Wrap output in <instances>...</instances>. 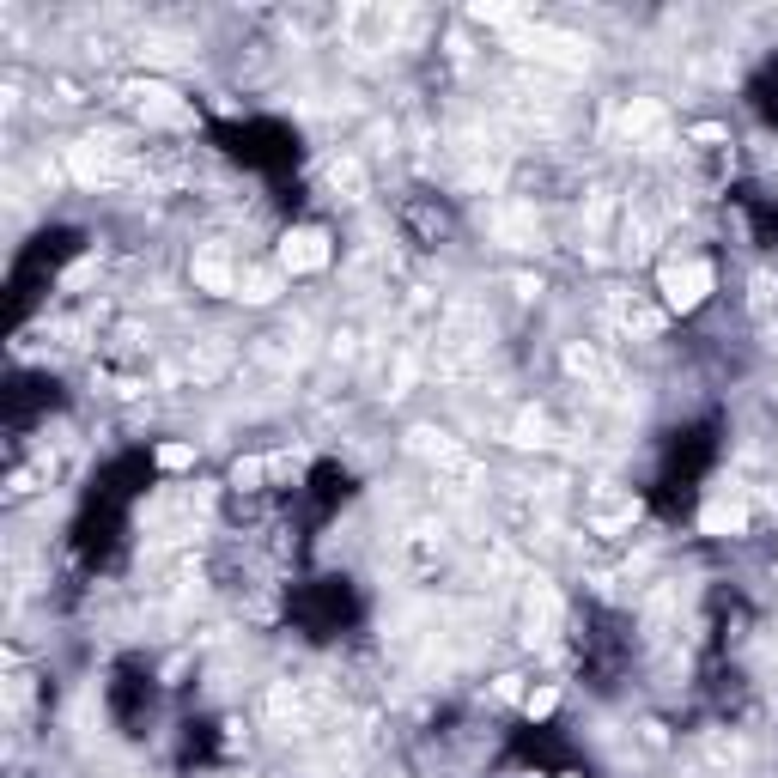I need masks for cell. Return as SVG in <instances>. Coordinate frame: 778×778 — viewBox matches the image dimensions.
Instances as JSON below:
<instances>
[{
  "mask_svg": "<svg viewBox=\"0 0 778 778\" xmlns=\"http://www.w3.org/2000/svg\"><path fill=\"white\" fill-rule=\"evenodd\" d=\"M225 365H231V353H225L219 341H201V347H189V377H195V383H213Z\"/></svg>",
  "mask_w": 778,
  "mask_h": 778,
  "instance_id": "obj_5",
  "label": "cell"
},
{
  "mask_svg": "<svg viewBox=\"0 0 778 778\" xmlns=\"http://www.w3.org/2000/svg\"><path fill=\"white\" fill-rule=\"evenodd\" d=\"M159 462H165V469H183V462H195V450H189V444H171Z\"/></svg>",
  "mask_w": 778,
  "mask_h": 778,
  "instance_id": "obj_11",
  "label": "cell"
},
{
  "mask_svg": "<svg viewBox=\"0 0 778 778\" xmlns=\"http://www.w3.org/2000/svg\"><path fill=\"white\" fill-rule=\"evenodd\" d=\"M548 712H554V693H548V687L529 693V718H548Z\"/></svg>",
  "mask_w": 778,
  "mask_h": 778,
  "instance_id": "obj_10",
  "label": "cell"
},
{
  "mask_svg": "<svg viewBox=\"0 0 778 778\" xmlns=\"http://www.w3.org/2000/svg\"><path fill=\"white\" fill-rule=\"evenodd\" d=\"M493 231L511 244V250H535L541 244V219H535V207H523V201H511V207H499V219H493Z\"/></svg>",
  "mask_w": 778,
  "mask_h": 778,
  "instance_id": "obj_2",
  "label": "cell"
},
{
  "mask_svg": "<svg viewBox=\"0 0 778 778\" xmlns=\"http://www.w3.org/2000/svg\"><path fill=\"white\" fill-rule=\"evenodd\" d=\"M280 292V274H268V268H244L238 274V298H250V304H268Z\"/></svg>",
  "mask_w": 778,
  "mask_h": 778,
  "instance_id": "obj_7",
  "label": "cell"
},
{
  "mask_svg": "<svg viewBox=\"0 0 778 778\" xmlns=\"http://www.w3.org/2000/svg\"><path fill=\"white\" fill-rule=\"evenodd\" d=\"M323 262H329V238L323 231H292V238L280 244V268H292V274H310Z\"/></svg>",
  "mask_w": 778,
  "mask_h": 778,
  "instance_id": "obj_3",
  "label": "cell"
},
{
  "mask_svg": "<svg viewBox=\"0 0 778 778\" xmlns=\"http://www.w3.org/2000/svg\"><path fill=\"white\" fill-rule=\"evenodd\" d=\"M195 280H201L207 292H238V268H231L219 250H201V256H195Z\"/></svg>",
  "mask_w": 778,
  "mask_h": 778,
  "instance_id": "obj_4",
  "label": "cell"
},
{
  "mask_svg": "<svg viewBox=\"0 0 778 778\" xmlns=\"http://www.w3.org/2000/svg\"><path fill=\"white\" fill-rule=\"evenodd\" d=\"M706 286H712V268H706V262H675V268H663V298H669V310H693L699 298H706Z\"/></svg>",
  "mask_w": 778,
  "mask_h": 778,
  "instance_id": "obj_1",
  "label": "cell"
},
{
  "mask_svg": "<svg viewBox=\"0 0 778 778\" xmlns=\"http://www.w3.org/2000/svg\"><path fill=\"white\" fill-rule=\"evenodd\" d=\"M517 444H548V420H541V414H523V420H517Z\"/></svg>",
  "mask_w": 778,
  "mask_h": 778,
  "instance_id": "obj_9",
  "label": "cell"
},
{
  "mask_svg": "<svg viewBox=\"0 0 778 778\" xmlns=\"http://www.w3.org/2000/svg\"><path fill=\"white\" fill-rule=\"evenodd\" d=\"M748 523V511L736 505V499H718V505H706V535H736Z\"/></svg>",
  "mask_w": 778,
  "mask_h": 778,
  "instance_id": "obj_8",
  "label": "cell"
},
{
  "mask_svg": "<svg viewBox=\"0 0 778 778\" xmlns=\"http://www.w3.org/2000/svg\"><path fill=\"white\" fill-rule=\"evenodd\" d=\"M329 189H335V201H359V195H365L359 159H335V165H329Z\"/></svg>",
  "mask_w": 778,
  "mask_h": 778,
  "instance_id": "obj_6",
  "label": "cell"
}]
</instances>
